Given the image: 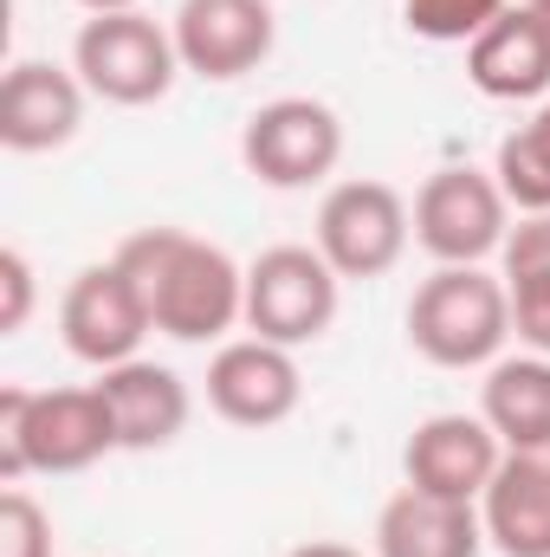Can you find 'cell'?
Instances as JSON below:
<instances>
[{
    "label": "cell",
    "instance_id": "cell-2",
    "mask_svg": "<svg viewBox=\"0 0 550 557\" xmlns=\"http://www.w3.org/2000/svg\"><path fill=\"white\" fill-rule=\"evenodd\" d=\"M117 447V421L98 383L85 389H0V480L20 486L26 473H85Z\"/></svg>",
    "mask_w": 550,
    "mask_h": 557
},
{
    "label": "cell",
    "instance_id": "cell-13",
    "mask_svg": "<svg viewBox=\"0 0 550 557\" xmlns=\"http://www.w3.org/2000/svg\"><path fill=\"white\" fill-rule=\"evenodd\" d=\"M505 460V441L486 428V416H427L402 447V473L421 493H440V499H479L492 486Z\"/></svg>",
    "mask_w": 550,
    "mask_h": 557
},
{
    "label": "cell",
    "instance_id": "cell-24",
    "mask_svg": "<svg viewBox=\"0 0 550 557\" xmlns=\"http://www.w3.org/2000/svg\"><path fill=\"white\" fill-rule=\"evenodd\" d=\"M285 557H363V552H350L337 539H311V545H298V552H285Z\"/></svg>",
    "mask_w": 550,
    "mask_h": 557
},
{
    "label": "cell",
    "instance_id": "cell-15",
    "mask_svg": "<svg viewBox=\"0 0 550 557\" xmlns=\"http://www.w3.org/2000/svg\"><path fill=\"white\" fill-rule=\"evenodd\" d=\"M466 78L499 98V104H525L550 91V26L532 7H505L473 46H466Z\"/></svg>",
    "mask_w": 550,
    "mask_h": 557
},
{
    "label": "cell",
    "instance_id": "cell-23",
    "mask_svg": "<svg viewBox=\"0 0 550 557\" xmlns=\"http://www.w3.org/2000/svg\"><path fill=\"white\" fill-rule=\"evenodd\" d=\"M33 318V267L20 247H0V337H20Z\"/></svg>",
    "mask_w": 550,
    "mask_h": 557
},
{
    "label": "cell",
    "instance_id": "cell-21",
    "mask_svg": "<svg viewBox=\"0 0 550 557\" xmlns=\"http://www.w3.org/2000/svg\"><path fill=\"white\" fill-rule=\"evenodd\" d=\"M512 0H402V20H409L414 39H434V46H473Z\"/></svg>",
    "mask_w": 550,
    "mask_h": 557
},
{
    "label": "cell",
    "instance_id": "cell-22",
    "mask_svg": "<svg viewBox=\"0 0 550 557\" xmlns=\"http://www.w3.org/2000/svg\"><path fill=\"white\" fill-rule=\"evenodd\" d=\"M0 557H52V519L20 486L0 493Z\"/></svg>",
    "mask_w": 550,
    "mask_h": 557
},
{
    "label": "cell",
    "instance_id": "cell-4",
    "mask_svg": "<svg viewBox=\"0 0 550 557\" xmlns=\"http://www.w3.org/2000/svg\"><path fill=\"white\" fill-rule=\"evenodd\" d=\"M72 72L85 78L91 98L142 111V104L168 98V85L182 72V52H175V33L155 26L142 7H130V13H91L78 26V39H72Z\"/></svg>",
    "mask_w": 550,
    "mask_h": 557
},
{
    "label": "cell",
    "instance_id": "cell-20",
    "mask_svg": "<svg viewBox=\"0 0 550 557\" xmlns=\"http://www.w3.org/2000/svg\"><path fill=\"white\" fill-rule=\"evenodd\" d=\"M492 175H499V188L518 214H550V104L499 143Z\"/></svg>",
    "mask_w": 550,
    "mask_h": 557
},
{
    "label": "cell",
    "instance_id": "cell-3",
    "mask_svg": "<svg viewBox=\"0 0 550 557\" xmlns=\"http://www.w3.org/2000/svg\"><path fill=\"white\" fill-rule=\"evenodd\" d=\"M512 337V298L505 278L479 267H440L409 298V344L434 370H479Z\"/></svg>",
    "mask_w": 550,
    "mask_h": 557
},
{
    "label": "cell",
    "instance_id": "cell-17",
    "mask_svg": "<svg viewBox=\"0 0 550 557\" xmlns=\"http://www.w3.org/2000/svg\"><path fill=\"white\" fill-rule=\"evenodd\" d=\"M479 552H486V519L466 499L402 486L376 519V557H479Z\"/></svg>",
    "mask_w": 550,
    "mask_h": 557
},
{
    "label": "cell",
    "instance_id": "cell-26",
    "mask_svg": "<svg viewBox=\"0 0 550 557\" xmlns=\"http://www.w3.org/2000/svg\"><path fill=\"white\" fill-rule=\"evenodd\" d=\"M525 7H532V13H538V20L550 26V0H525Z\"/></svg>",
    "mask_w": 550,
    "mask_h": 557
},
{
    "label": "cell",
    "instance_id": "cell-12",
    "mask_svg": "<svg viewBox=\"0 0 550 557\" xmlns=\"http://www.w3.org/2000/svg\"><path fill=\"white\" fill-rule=\"evenodd\" d=\"M85 124V78L52 59H20L0 78V143L13 156L65 149Z\"/></svg>",
    "mask_w": 550,
    "mask_h": 557
},
{
    "label": "cell",
    "instance_id": "cell-6",
    "mask_svg": "<svg viewBox=\"0 0 550 557\" xmlns=\"http://www.w3.org/2000/svg\"><path fill=\"white\" fill-rule=\"evenodd\" d=\"M337 267L317 247H266L247 267V331L266 344H317L337 324Z\"/></svg>",
    "mask_w": 550,
    "mask_h": 557
},
{
    "label": "cell",
    "instance_id": "cell-14",
    "mask_svg": "<svg viewBox=\"0 0 550 557\" xmlns=\"http://www.w3.org/2000/svg\"><path fill=\"white\" fill-rule=\"evenodd\" d=\"M98 389L111 403V421H117V447L124 454H162L182 441V428L195 416V396L188 383L168 370V363H149V357H130L117 370H98Z\"/></svg>",
    "mask_w": 550,
    "mask_h": 557
},
{
    "label": "cell",
    "instance_id": "cell-18",
    "mask_svg": "<svg viewBox=\"0 0 550 557\" xmlns=\"http://www.w3.org/2000/svg\"><path fill=\"white\" fill-rule=\"evenodd\" d=\"M479 416L505 441V454L550 447V357H505V363H492Z\"/></svg>",
    "mask_w": 550,
    "mask_h": 557
},
{
    "label": "cell",
    "instance_id": "cell-16",
    "mask_svg": "<svg viewBox=\"0 0 550 557\" xmlns=\"http://www.w3.org/2000/svg\"><path fill=\"white\" fill-rule=\"evenodd\" d=\"M479 519L499 557H550V447L499 460L492 486L479 493Z\"/></svg>",
    "mask_w": 550,
    "mask_h": 557
},
{
    "label": "cell",
    "instance_id": "cell-19",
    "mask_svg": "<svg viewBox=\"0 0 550 557\" xmlns=\"http://www.w3.org/2000/svg\"><path fill=\"white\" fill-rule=\"evenodd\" d=\"M505 298H512V331L550 357V214H525L505 234Z\"/></svg>",
    "mask_w": 550,
    "mask_h": 557
},
{
    "label": "cell",
    "instance_id": "cell-8",
    "mask_svg": "<svg viewBox=\"0 0 550 557\" xmlns=\"http://www.w3.org/2000/svg\"><path fill=\"white\" fill-rule=\"evenodd\" d=\"M240 162L266 188H311L343 162V117L324 98H273L247 117Z\"/></svg>",
    "mask_w": 550,
    "mask_h": 557
},
{
    "label": "cell",
    "instance_id": "cell-9",
    "mask_svg": "<svg viewBox=\"0 0 550 557\" xmlns=\"http://www.w3.org/2000/svg\"><path fill=\"white\" fill-rule=\"evenodd\" d=\"M59 331H65V350L91 370H117L142 350V337L155 331L149 324V305H142L137 278L124 273L117 260L104 267H85V273L65 285L59 298Z\"/></svg>",
    "mask_w": 550,
    "mask_h": 557
},
{
    "label": "cell",
    "instance_id": "cell-5",
    "mask_svg": "<svg viewBox=\"0 0 550 557\" xmlns=\"http://www.w3.org/2000/svg\"><path fill=\"white\" fill-rule=\"evenodd\" d=\"M512 201L499 188L492 169H434L414 195V240L440 260V267H479L486 253H505V227Z\"/></svg>",
    "mask_w": 550,
    "mask_h": 557
},
{
    "label": "cell",
    "instance_id": "cell-25",
    "mask_svg": "<svg viewBox=\"0 0 550 557\" xmlns=\"http://www.w3.org/2000/svg\"><path fill=\"white\" fill-rule=\"evenodd\" d=\"M78 7H85V13H130L137 0H78Z\"/></svg>",
    "mask_w": 550,
    "mask_h": 557
},
{
    "label": "cell",
    "instance_id": "cell-10",
    "mask_svg": "<svg viewBox=\"0 0 550 557\" xmlns=\"http://www.w3.org/2000/svg\"><path fill=\"white\" fill-rule=\"evenodd\" d=\"M168 33H175L182 72H195L208 85H234L273 59L278 13L273 0H182Z\"/></svg>",
    "mask_w": 550,
    "mask_h": 557
},
{
    "label": "cell",
    "instance_id": "cell-1",
    "mask_svg": "<svg viewBox=\"0 0 550 557\" xmlns=\"http://www.w3.org/2000/svg\"><path fill=\"white\" fill-rule=\"evenodd\" d=\"M117 267L137 278L149 324L175 344H208L247 324V273L188 227H137L117 247Z\"/></svg>",
    "mask_w": 550,
    "mask_h": 557
},
{
    "label": "cell",
    "instance_id": "cell-7",
    "mask_svg": "<svg viewBox=\"0 0 550 557\" xmlns=\"http://www.w3.org/2000/svg\"><path fill=\"white\" fill-rule=\"evenodd\" d=\"M414 234V208L402 201V188L357 175L337 182L317 208V253L337 267V278H383Z\"/></svg>",
    "mask_w": 550,
    "mask_h": 557
},
{
    "label": "cell",
    "instance_id": "cell-11",
    "mask_svg": "<svg viewBox=\"0 0 550 557\" xmlns=\"http://www.w3.org/2000/svg\"><path fill=\"white\" fill-rule=\"evenodd\" d=\"M298 396H304V376L285 344L240 337V344H221V357L208 363V409L227 428H278L298 409Z\"/></svg>",
    "mask_w": 550,
    "mask_h": 557
}]
</instances>
